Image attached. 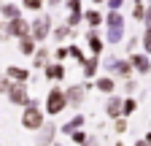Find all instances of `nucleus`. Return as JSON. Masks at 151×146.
<instances>
[{
  "mask_svg": "<svg viewBox=\"0 0 151 146\" xmlns=\"http://www.w3.org/2000/svg\"><path fill=\"white\" fill-rule=\"evenodd\" d=\"M124 111H127V114H132V111H135V103L127 100V103H124Z\"/></svg>",
  "mask_w": 151,
  "mask_h": 146,
  "instance_id": "nucleus-13",
  "label": "nucleus"
},
{
  "mask_svg": "<svg viewBox=\"0 0 151 146\" xmlns=\"http://www.w3.org/2000/svg\"><path fill=\"white\" fill-rule=\"evenodd\" d=\"M68 95H70V100H73L76 106H78V103H81V89H70V92H68Z\"/></svg>",
  "mask_w": 151,
  "mask_h": 146,
  "instance_id": "nucleus-10",
  "label": "nucleus"
},
{
  "mask_svg": "<svg viewBox=\"0 0 151 146\" xmlns=\"http://www.w3.org/2000/svg\"><path fill=\"white\" fill-rule=\"evenodd\" d=\"M132 62H135V68H138V70H148V62H146V57H135Z\"/></svg>",
  "mask_w": 151,
  "mask_h": 146,
  "instance_id": "nucleus-7",
  "label": "nucleus"
},
{
  "mask_svg": "<svg viewBox=\"0 0 151 146\" xmlns=\"http://www.w3.org/2000/svg\"><path fill=\"white\" fill-rule=\"evenodd\" d=\"M3 11H6V16H16V8H14V6H6Z\"/></svg>",
  "mask_w": 151,
  "mask_h": 146,
  "instance_id": "nucleus-15",
  "label": "nucleus"
},
{
  "mask_svg": "<svg viewBox=\"0 0 151 146\" xmlns=\"http://www.w3.org/2000/svg\"><path fill=\"white\" fill-rule=\"evenodd\" d=\"M49 33V19H46V16H43V19L41 22H38L35 25V38H43V35Z\"/></svg>",
  "mask_w": 151,
  "mask_h": 146,
  "instance_id": "nucleus-3",
  "label": "nucleus"
},
{
  "mask_svg": "<svg viewBox=\"0 0 151 146\" xmlns=\"http://www.w3.org/2000/svg\"><path fill=\"white\" fill-rule=\"evenodd\" d=\"M51 135H54V130H51V127H49V130H46V133L41 135V141H51Z\"/></svg>",
  "mask_w": 151,
  "mask_h": 146,
  "instance_id": "nucleus-14",
  "label": "nucleus"
},
{
  "mask_svg": "<svg viewBox=\"0 0 151 146\" xmlns=\"http://www.w3.org/2000/svg\"><path fill=\"white\" fill-rule=\"evenodd\" d=\"M6 87H8V84H6V79H0V92H3Z\"/></svg>",
  "mask_w": 151,
  "mask_h": 146,
  "instance_id": "nucleus-19",
  "label": "nucleus"
},
{
  "mask_svg": "<svg viewBox=\"0 0 151 146\" xmlns=\"http://www.w3.org/2000/svg\"><path fill=\"white\" fill-rule=\"evenodd\" d=\"M24 3H27L30 8H38V6H41V0H24Z\"/></svg>",
  "mask_w": 151,
  "mask_h": 146,
  "instance_id": "nucleus-17",
  "label": "nucleus"
},
{
  "mask_svg": "<svg viewBox=\"0 0 151 146\" xmlns=\"http://www.w3.org/2000/svg\"><path fill=\"white\" fill-rule=\"evenodd\" d=\"M24 124L30 127V130H35V127H41V111H38L35 106H30L24 111Z\"/></svg>",
  "mask_w": 151,
  "mask_h": 146,
  "instance_id": "nucleus-2",
  "label": "nucleus"
},
{
  "mask_svg": "<svg viewBox=\"0 0 151 146\" xmlns=\"http://www.w3.org/2000/svg\"><path fill=\"white\" fill-rule=\"evenodd\" d=\"M94 68H97V60H89V62H86V68H84V70H86V76H92Z\"/></svg>",
  "mask_w": 151,
  "mask_h": 146,
  "instance_id": "nucleus-11",
  "label": "nucleus"
},
{
  "mask_svg": "<svg viewBox=\"0 0 151 146\" xmlns=\"http://www.w3.org/2000/svg\"><path fill=\"white\" fill-rule=\"evenodd\" d=\"M11 100L14 103H24V87H14L11 89Z\"/></svg>",
  "mask_w": 151,
  "mask_h": 146,
  "instance_id": "nucleus-4",
  "label": "nucleus"
},
{
  "mask_svg": "<svg viewBox=\"0 0 151 146\" xmlns=\"http://www.w3.org/2000/svg\"><path fill=\"white\" fill-rule=\"evenodd\" d=\"M148 22H151V11H148Z\"/></svg>",
  "mask_w": 151,
  "mask_h": 146,
  "instance_id": "nucleus-20",
  "label": "nucleus"
},
{
  "mask_svg": "<svg viewBox=\"0 0 151 146\" xmlns=\"http://www.w3.org/2000/svg\"><path fill=\"white\" fill-rule=\"evenodd\" d=\"M100 89H103V92H111V89H113V81L111 79H100Z\"/></svg>",
  "mask_w": 151,
  "mask_h": 146,
  "instance_id": "nucleus-8",
  "label": "nucleus"
},
{
  "mask_svg": "<svg viewBox=\"0 0 151 146\" xmlns=\"http://www.w3.org/2000/svg\"><path fill=\"white\" fill-rule=\"evenodd\" d=\"M8 76H11V79H19V81H24V79H27V73H24L22 68H11V70H8Z\"/></svg>",
  "mask_w": 151,
  "mask_h": 146,
  "instance_id": "nucleus-5",
  "label": "nucleus"
},
{
  "mask_svg": "<svg viewBox=\"0 0 151 146\" xmlns=\"http://www.w3.org/2000/svg\"><path fill=\"white\" fill-rule=\"evenodd\" d=\"M86 19H89V25H97V22H100V16L94 14V11H89V14H86Z\"/></svg>",
  "mask_w": 151,
  "mask_h": 146,
  "instance_id": "nucleus-12",
  "label": "nucleus"
},
{
  "mask_svg": "<svg viewBox=\"0 0 151 146\" xmlns=\"http://www.w3.org/2000/svg\"><path fill=\"white\" fill-rule=\"evenodd\" d=\"M108 22H111V27H122V16H119V14H111Z\"/></svg>",
  "mask_w": 151,
  "mask_h": 146,
  "instance_id": "nucleus-9",
  "label": "nucleus"
},
{
  "mask_svg": "<svg viewBox=\"0 0 151 146\" xmlns=\"http://www.w3.org/2000/svg\"><path fill=\"white\" fill-rule=\"evenodd\" d=\"M62 106H65V92L62 89H54V92L49 95V111L57 114V111H62Z\"/></svg>",
  "mask_w": 151,
  "mask_h": 146,
  "instance_id": "nucleus-1",
  "label": "nucleus"
},
{
  "mask_svg": "<svg viewBox=\"0 0 151 146\" xmlns=\"http://www.w3.org/2000/svg\"><path fill=\"white\" fill-rule=\"evenodd\" d=\"M119 106H122L119 100H111V103H108V114H111V116H116V114H119Z\"/></svg>",
  "mask_w": 151,
  "mask_h": 146,
  "instance_id": "nucleus-6",
  "label": "nucleus"
},
{
  "mask_svg": "<svg viewBox=\"0 0 151 146\" xmlns=\"http://www.w3.org/2000/svg\"><path fill=\"white\" fill-rule=\"evenodd\" d=\"M22 51H32V43H30V41H27V38H24V41H22Z\"/></svg>",
  "mask_w": 151,
  "mask_h": 146,
  "instance_id": "nucleus-16",
  "label": "nucleus"
},
{
  "mask_svg": "<svg viewBox=\"0 0 151 146\" xmlns=\"http://www.w3.org/2000/svg\"><path fill=\"white\" fill-rule=\"evenodd\" d=\"M146 49H151V30L146 33Z\"/></svg>",
  "mask_w": 151,
  "mask_h": 146,
  "instance_id": "nucleus-18",
  "label": "nucleus"
}]
</instances>
